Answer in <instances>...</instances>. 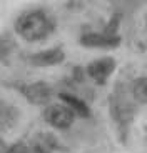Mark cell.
Returning a JSON list of instances; mask_svg holds the SVG:
<instances>
[{
	"mask_svg": "<svg viewBox=\"0 0 147 153\" xmlns=\"http://www.w3.org/2000/svg\"><path fill=\"white\" fill-rule=\"evenodd\" d=\"M15 28L17 35L20 38H23L25 42H40L44 38H47L54 30V22L50 20V17L47 15L44 10H27L22 15H19V19L15 20Z\"/></svg>",
	"mask_w": 147,
	"mask_h": 153,
	"instance_id": "cell-1",
	"label": "cell"
},
{
	"mask_svg": "<svg viewBox=\"0 0 147 153\" xmlns=\"http://www.w3.org/2000/svg\"><path fill=\"white\" fill-rule=\"evenodd\" d=\"M44 120H45L49 125L55 126V128H60V130H65L75 120V113L70 110L67 105H49V107L44 110Z\"/></svg>",
	"mask_w": 147,
	"mask_h": 153,
	"instance_id": "cell-2",
	"label": "cell"
},
{
	"mask_svg": "<svg viewBox=\"0 0 147 153\" xmlns=\"http://www.w3.org/2000/svg\"><path fill=\"white\" fill-rule=\"evenodd\" d=\"M116 67H117L116 58H112V57L97 58V60L90 62L89 65H87V75H89L95 83L104 85L105 82L109 80V76L114 73Z\"/></svg>",
	"mask_w": 147,
	"mask_h": 153,
	"instance_id": "cell-3",
	"label": "cell"
},
{
	"mask_svg": "<svg viewBox=\"0 0 147 153\" xmlns=\"http://www.w3.org/2000/svg\"><path fill=\"white\" fill-rule=\"evenodd\" d=\"M20 93L32 105H45L50 100L52 90H50V85L49 83H45V82H37V83H28V85L20 87Z\"/></svg>",
	"mask_w": 147,
	"mask_h": 153,
	"instance_id": "cell-4",
	"label": "cell"
},
{
	"mask_svg": "<svg viewBox=\"0 0 147 153\" xmlns=\"http://www.w3.org/2000/svg\"><path fill=\"white\" fill-rule=\"evenodd\" d=\"M64 58H65V53L60 47H54V48L44 50V52H37V53H32L27 57V62L30 65L35 67H54L62 63Z\"/></svg>",
	"mask_w": 147,
	"mask_h": 153,
	"instance_id": "cell-5",
	"label": "cell"
},
{
	"mask_svg": "<svg viewBox=\"0 0 147 153\" xmlns=\"http://www.w3.org/2000/svg\"><path fill=\"white\" fill-rule=\"evenodd\" d=\"M80 43L84 47H94V48H114L120 43V37L112 32L104 33H85L80 37Z\"/></svg>",
	"mask_w": 147,
	"mask_h": 153,
	"instance_id": "cell-6",
	"label": "cell"
},
{
	"mask_svg": "<svg viewBox=\"0 0 147 153\" xmlns=\"http://www.w3.org/2000/svg\"><path fill=\"white\" fill-rule=\"evenodd\" d=\"M28 146H30L32 153H54L58 148V140L52 133L40 131L32 137Z\"/></svg>",
	"mask_w": 147,
	"mask_h": 153,
	"instance_id": "cell-7",
	"label": "cell"
},
{
	"mask_svg": "<svg viewBox=\"0 0 147 153\" xmlns=\"http://www.w3.org/2000/svg\"><path fill=\"white\" fill-rule=\"evenodd\" d=\"M58 98L62 100L64 105H67V107H69L75 115H77V117L85 118V117H89V115H90V108L87 107V103H85V102H82L80 98H77L75 95H70V93H60V95H58Z\"/></svg>",
	"mask_w": 147,
	"mask_h": 153,
	"instance_id": "cell-8",
	"label": "cell"
},
{
	"mask_svg": "<svg viewBox=\"0 0 147 153\" xmlns=\"http://www.w3.org/2000/svg\"><path fill=\"white\" fill-rule=\"evenodd\" d=\"M132 97L139 103H147V75L140 76L132 85Z\"/></svg>",
	"mask_w": 147,
	"mask_h": 153,
	"instance_id": "cell-9",
	"label": "cell"
},
{
	"mask_svg": "<svg viewBox=\"0 0 147 153\" xmlns=\"http://www.w3.org/2000/svg\"><path fill=\"white\" fill-rule=\"evenodd\" d=\"M5 153H32V150H30V146H28L27 143L17 142V143H14Z\"/></svg>",
	"mask_w": 147,
	"mask_h": 153,
	"instance_id": "cell-10",
	"label": "cell"
},
{
	"mask_svg": "<svg viewBox=\"0 0 147 153\" xmlns=\"http://www.w3.org/2000/svg\"><path fill=\"white\" fill-rule=\"evenodd\" d=\"M7 150H5V143H4V140L0 138V153H5Z\"/></svg>",
	"mask_w": 147,
	"mask_h": 153,
	"instance_id": "cell-11",
	"label": "cell"
},
{
	"mask_svg": "<svg viewBox=\"0 0 147 153\" xmlns=\"http://www.w3.org/2000/svg\"><path fill=\"white\" fill-rule=\"evenodd\" d=\"M146 27H147V15H146Z\"/></svg>",
	"mask_w": 147,
	"mask_h": 153,
	"instance_id": "cell-12",
	"label": "cell"
}]
</instances>
